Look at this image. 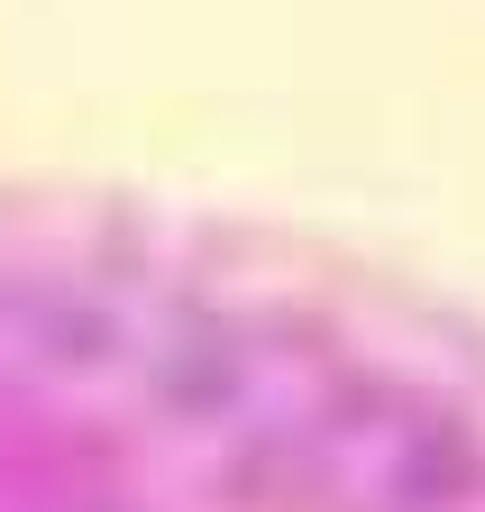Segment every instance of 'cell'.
<instances>
[{
	"label": "cell",
	"mask_w": 485,
	"mask_h": 512,
	"mask_svg": "<svg viewBox=\"0 0 485 512\" xmlns=\"http://www.w3.org/2000/svg\"><path fill=\"white\" fill-rule=\"evenodd\" d=\"M0 512H485V311L110 183H0Z\"/></svg>",
	"instance_id": "cell-1"
}]
</instances>
